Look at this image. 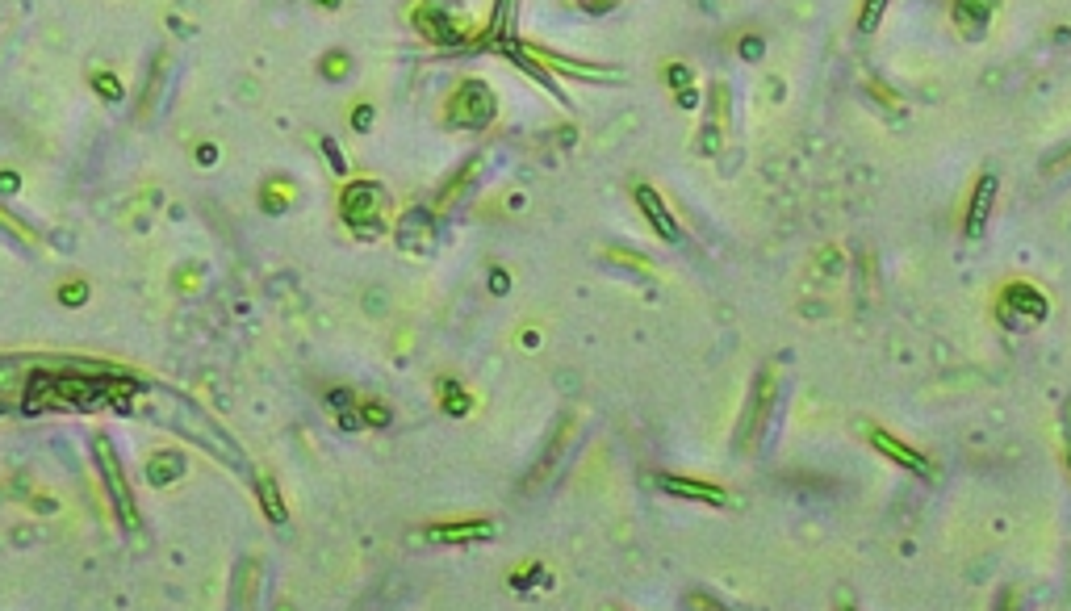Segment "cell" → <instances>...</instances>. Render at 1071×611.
<instances>
[{
    "mask_svg": "<svg viewBox=\"0 0 1071 611\" xmlns=\"http://www.w3.org/2000/svg\"><path fill=\"white\" fill-rule=\"evenodd\" d=\"M322 9H340V0H319Z\"/></svg>",
    "mask_w": 1071,
    "mask_h": 611,
    "instance_id": "8d00e7d4",
    "label": "cell"
},
{
    "mask_svg": "<svg viewBox=\"0 0 1071 611\" xmlns=\"http://www.w3.org/2000/svg\"><path fill=\"white\" fill-rule=\"evenodd\" d=\"M658 486L674 498H690V503H708V507H724L729 503V490L711 486V482H695V477H674V474H661Z\"/></svg>",
    "mask_w": 1071,
    "mask_h": 611,
    "instance_id": "5bb4252c",
    "label": "cell"
},
{
    "mask_svg": "<svg viewBox=\"0 0 1071 611\" xmlns=\"http://www.w3.org/2000/svg\"><path fill=\"white\" fill-rule=\"evenodd\" d=\"M440 406L448 414H469V411H474V398L464 394L456 382H440Z\"/></svg>",
    "mask_w": 1071,
    "mask_h": 611,
    "instance_id": "d6986e66",
    "label": "cell"
},
{
    "mask_svg": "<svg viewBox=\"0 0 1071 611\" xmlns=\"http://www.w3.org/2000/svg\"><path fill=\"white\" fill-rule=\"evenodd\" d=\"M1046 314H1051V301H1046V293H1042L1038 285H1030V280H1009V285L996 293V319L1005 322L1009 331L1038 327V322H1046Z\"/></svg>",
    "mask_w": 1071,
    "mask_h": 611,
    "instance_id": "5b68a950",
    "label": "cell"
},
{
    "mask_svg": "<svg viewBox=\"0 0 1071 611\" xmlns=\"http://www.w3.org/2000/svg\"><path fill=\"white\" fill-rule=\"evenodd\" d=\"M289 198H293V188L289 185H272V193L264 188V209H272V214H280V209L289 206Z\"/></svg>",
    "mask_w": 1071,
    "mask_h": 611,
    "instance_id": "484cf974",
    "label": "cell"
},
{
    "mask_svg": "<svg viewBox=\"0 0 1071 611\" xmlns=\"http://www.w3.org/2000/svg\"><path fill=\"white\" fill-rule=\"evenodd\" d=\"M352 126H356V130H369V126H372V105H356V114H352Z\"/></svg>",
    "mask_w": 1071,
    "mask_h": 611,
    "instance_id": "4dcf8cb0",
    "label": "cell"
},
{
    "mask_svg": "<svg viewBox=\"0 0 1071 611\" xmlns=\"http://www.w3.org/2000/svg\"><path fill=\"white\" fill-rule=\"evenodd\" d=\"M361 419H364V427H390V406H382V402H364V406H361Z\"/></svg>",
    "mask_w": 1071,
    "mask_h": 611,
    "instance_id": "d4e9b609",
    "label": "cell"
},
{
    "mask_svg": "<svg viewBox=\"0 0 1071 611\" xmlns=\"http://www.w3.org/2000/svg\"><path fill=\"white\" fill-rule=\"evenodd\" d=\"M996 188H1000L996 172H984V177L975 180V188H971V201H967V222H963V235H967V239H979L984 230H988Z\"/></svg>",
    "mask_w": 1071,
    "mask_h": 611,
    "instance_id": "7c38bea8",
    "label": "cell"
},
{
    "mask_svg": "<svg viewBox=\"0 0 1071 611\" xmlns=\"http://www.w3.org/2000/svg\"><path fill=\"white\" fill-rule=\"evenodd\" d=\"M690 80H695V76H690V67H682V63H669V84H674L678 93H682V84L690 88Z\"/></svg>",
    "mask_w": 1071,
    "mask_h": 611,
    "instance_id": "f1b7e54d",
    "label": "cell"
},
{
    "mask_svg": "<svg viewBox=\"0 0 1071 611\" xmlns=\"http://www.w3.org/2000/svg\"><path fill=\"white\" fill-rule=\"evenodd\" d=\"M511 9H515V0H495V17H490V30H485L482 42H474V46H498L503 38H511Z\"/></svg>",
    "mask_w": 1071,
    "mask_h": 611,
    "instance_id": "ac0fdd59",
    "label": "cell"
},
{
    "mask_svg": "<svg viewBox=\"0 0 1071 611\" xmlns=\"http://www.w3.org/2000/svg\"><path fill=\"white\" fill-rule=\"evenodd\" d=\"M17 188V177H0V193H13Z\"/></svg>",
    "mask_w": 1071,
    "mask_h": 611,
    "instance_id": "d590c367",
    "label": "cell"
},
{
    "mask_svg": "<svg viewBox=\"0 0 1071 611\" xmlns=\"http://www.w3.org/2000/svg\"><path fill=\"white\" fill-rule=\"evenodd\" d=\"M390 206V193H385L377 180H352L340 193V214L361 239H377L382 235V214Z\"/></svg>",
    "mask_w": 1071,
    "mask_h": 611,
    "instance_id": "277c9868",
    "label": "cell"
},
{
    "mask_svg": "<svg viewBox=\"0 0 1071 611\" xmlns=\"http://www.w3.org/2000/svg\"><path fill=\"white\" fill-rule=\"evenodd\" d=\"M477 164H482V159H469V164H464V168H461V177H456V180H453V185L444 188V193H440V209L456 206V198H461V188H464V185H469V180H474Z\"/></svg>",
    "mask_w": 1071,
    "mask_h": 611,
    "instance_id": "44dd1931",
    "label": "cell"
},
{
    "mask_svg": "<svg viewBox=\"0 0 1071 611\" xmlns=\"http://www.w3.org/2000/svg\"><path fill=\"white\" fill-rule=\"evenodd\" d=\"M498 51H503L511 63H519V72H527V76H532V80L540 84L545 93H553V101H561V105H566V109H569V105H574V101H569V97H566V88L556 84V76L548 72V67H540V63H536L532 55H524V46H519L515 38H503V42H498Z\"/></svg>",
    "mask_w": 1071,
    "mask_h": 611,
    "instance_id": "4fadbf2b",
    "label": "cell"
},
{
    "mask_svg": "<svg viewBox=\"0 0 1071 611\" xmlns=\"http://www.w3.org/2000/svg\"><path fill=\"white\" fill-rule=\"evenodd\" d=\"M611 260H624V264H637V272H649V260H640V256H632V251H607Z\"/></svg>",
    "mask_w": 1071,
    "mask_h": 611,
    "instance_id": "1f68e13d",
    "label": "cell"
},
{
    "mask_svg": "<svg viewBox=\"0 0 1071 611\" xmlns=\"http://www.w3.org/2000/svg\"><path fill=\"white\" fill-rule=\"evenodd\" d=\"M524 46V55H532L540 67H548L553 76H569V80H590V84H616L619 67H611V63H582V59H569V55L561 51H548V46H532V42H519Z\"/></svg>",
    "mask_w": 1071,
    "mask_h": 611,
    "instance_id": "52a82bcc",
    "label": "cell"
},
{
    "mask_svg": "<svg viewBox=\"0 0 1071 611\" xmlns=\"http://www.w3.org/2000/svg\"><path fill=\"white\" fill-rule=\"evenodd\" d=\"M1067 465H1071V453H1067Z\"/></svg>",
    "mask_w": 1071,
    "mask_h": 611,
    "instance_id": "74e56055",
    "label": "cell"
},
{
    "mask_svg": "<svg viewBox=\"0 0 1071 611\" xmlns=\"http://www.w3.org/2000/svg\"><path fill=\"white\" fill-rule=\"evenodd\" d=\"M632 198H637V206H640V214H645V222L653 227V235L666 239V243H678V239H682L678 218L669 214L666 198H661L658 188H653V185H637V188H632Z\"/></svg>",
    "mask_w": 1071,
    "mask_h": 611,
    "instance_id": "9c48e42d",
    "label": "cell"
},
{
    "mask_svg": "<svg viewBox=\"0 0 1071 611\" xmlns=\"http://www.w3.org/2000/svg\"><path fill=\"white\" fill-rule=\"evenodd\" d=\"M93 88H97V93H101L109 105L122 101V84H117V76H109V72H97V76H93Z\"/></svg>",
    "mask_w": 1071,
    "mask_h": 611,
    "instance_id": "cb8c5ba5",
    "label": "cell"
},
{
    "mask_svg": "<svg viewBox=\"0 0 1071 611\" xmlns=\"http://www.w3.org/2000/svg\"><path fill=\"white\" fill-rule=\"evenodd\" d=\"M444 117H448V126H456V130H490L498 117V97L495 88L485 80H477V76H469V80L456 84V93L448 97V109H444Z\"/></svg>",
    "mask_w": 1071,
    "mask_h": 611,
    "instance_id": "3957f363",
    "label": "cell"
},
{
    "mask_svg": "<svg viewBox=\"0 0 1071 611\" xmlns=\"http://www.w3.org/2000/svg\"><path fill=\"white\" fill-rule=\"evenodd\" d=\"M348 72H352V59L343 51L322 55V76H327V80H348Z\"/></svg>",
    "mask_w": 1071,
    "mask_h": 611,
    "instance_id": "603a6c76",
    "label": "cell"
},
{
    "mask_svg": "<svg viewBox=\"0 0 1071 611\" xmlns=\"http://www.w3.org/2000/svg\"><path fill=\"white\" fill-rule=\"evenodd\" d=\"M134 406H138L147 419H155L159 427H172L176 435H185L189 444L206 448L209 456H218V461H222V465L239 469V474H251V461H248V453L235 444V435L222 432V427H218L197 402L172 394V390H155V394H147V402H130V411H134Z\"/></svg>",
    "mask_w": 1071,
    "mask_h": 611,
    "instance_id": "6da1fadb",
    "label": "cell"
},
{
    "mask_svg": "<svg viewBox=\"0 0 1071 611\" xmlns=\"http://www.w3.org/2000/svg\"><path fill=\"white\" fill-rule=\"evenodd\" d=\"M185 456L172 453V448H159V453H151V461H147V477H151V486H168V482H180L185 477Z\"/></svg>",
    "mask_w": 1071,
    "mask_h": 611,
    "instance_id": "2e32d148",
    "label": "cell"
},
{
    "mask_svg": "<svg viewBox=\"0 0 1071 611\" xmlns=\"http://www.w3.org/2000/svg\"><path fill=\"white\" fill-rule=\"evenodd\" d=\"M741 55H745V59H758V55H762V42H758V38H745L741 42Z\"/></svg>",
    "mask_w": 1071,
    "mask_h": 611,
    "instance_id": "836d02e7",
    "label": "cell"
},
{
    "mask_svg": "<svg viewBox=\"0 0 1071 611\" xmlns=\"http://www.w3.org/2000/svg\"><path fill=\"white\" fill-rule=\"evenodd\" d=\"M577 9H586V13H611V9H619V0H577Z\"/></svg>",
    "mask_w": 1071,
    "mask_h": 611,
    "instance_id": "f546056e",
    "label": "cell"
},
{
    "mask_svg": "<svg viewBox=\"0 0 1071 611\" xmlns=\"http://www.w3.org/2000/svg\"><path fill=\"white\" fill-rule=\"evenodd\" d=\"M411 21H414V30L427 42H435V46H464L469 34H474L464 9L453 5V0H419L411 9Z\"/></svg>",
    "mask_w": 1071,
    "mask_h": 611,
    "instance_id": "7a4b0ae2",
    "label": "cell"
},
{
    "mask_svg": "<svg viewBox=\"0 0 1071 611\" xmlns=\"http://www.w3.org/2000/svg\"><path fill=\"white\" fill-rule=\"evenodd\" d=\"M996 9H1000V0H954V5H950V21H954V30L963 34V38L975 42L988 34Z\"/></svg>",
    "mask_w": 1071,
    "mask_h": 611,
    "instance_id": "30bf717a",
    "label": "cell"
},
{
    "mask_svg": "<svg viewBox=\"0 0 1071 611\" xmlns=\"http://www.w3.org/2000/svg\"><path fill=\"white\" fill-rule=\"evenodd\" d=\"M774 390H779V382H774V369L766 364L762 373H758V382H753L750 411H745V419H741V448L750 444V440H758V435H762L766 414L774 411Z\"/></svg>",
    "mask_w": 1071,
    "mask_h": 611,
    "instance_id": "ba28073f",
    "label": "cell"
},
{
    "mask_svg": "<svg viewBox=\"0 0 1071 611\" xmlns=\"http://www.w3.org/2000/svg\"><path fill=\"white\" fill-rule=\"evenodd\" d=\"M260 498H264V515L272 519V524H285V503H280V494H277V482L272 477H260Z\"/></svg>",
    "mask_w": 1071,
    "mask_h": 611,
    "instance_id": "ffe728a7",
    "label": "cell"
},
{
    "mask_svg": "<svg viewBox=\"0 0 1071 611\" xmlns=\"http://www.w3.org/2000/svg\"><path fill=\"white\" fill-rule=\"evenodd\" d=\"M435 545H469V540H490L495 536V524L490 519H464V524H432L423 532Z\"/></svg>",
    "mask_w": 1071,
    "mask_h": 611,
    "instance_id": "9a60e30c",
    "label": "cell"
},
{
    "mask_svg": "<svg viewBox=\"0 0 1071 611\" xmlns=\"http://www.w3.org/2000/svg\"><path fill=\"white\" fill-rule=\"evenodd\" d=\"M0 227H5V230H9V235H13V239H17V243H34V235H30V227H21V222H17V218H9V214H5V209H0Z\"/></svg>",
    "mask_w": 1071,
    "mask_h": 611,
    "instance_id": "4316f807",
    "label": "cell"
},
{
    "mask_svg": "<svg viewBox=\"0 0 1071 611\" xmlns=\"http://www.w3.org/2000/svg\"><path fill=\"white\" fill-rule=\"evenodd\" d=\"M506 285H511V280H506V272H495V277H490V290H495V293H506Z\"/></svg>",
    "mask_w": 1071,
    "mask_h": 611,
    "instance_id": "e575fe53",
    "label": "cell"
},
{
    "mask_svg": "<svg viewBox=\"0 0 1071 611\" xmlns=\"http://www.w3.org/2000/svg\"><path fill=\"white\" fill-rule=\"evenodd\" d=\"M871 444H875L879 453L887 456V461H896L900 469H908V474H921V477H929V482H933V477H937L933 461H929V456H921L917 448H908L904 440H900V435H892V432H879V427H875V432H871Z\"/></svg>",
    "mask_w": 1071,
    "mask_h": 611,
    "instance_id": "8fae6325",
    "label": "cell"
},
{
    "mask_svg": "<svg viewBox=\"0 0 1071 611\" xmlns=\"http://www.w3.org/2000/svg\"><path fill=\"white\" fill-rule=\"evenodd\" d=\"M883 13H887V0H866L862 13H858V34H875Z\"/></svg>",
    "mask_w": 1071,
    "mask_h": 611,
    "instance_id": "7402d4cb",
    "label": "cell"
},
{
    "mask_svg": "<svg viewBox=\"0 0 1071 611\" xmlns=\"http://www.w3.org/2000/svg\"><path fill=\"white\" fill-rule=\"evenodd\" d=\"M536 578H545V570H540V565H527V574H515V586H532Z\"/></svg>",
    "mask_w": 1071,
    "mask_h": 611,
    "instance_id": "d6a6232c",
    "label": "cell"
},
{
    "mask_svg": "<svg viewBox=\"0 0 1071 611\" xmlns=\"http://www.w3.org/2000/svg\"><path fill=\"white\" fill-rule=\"evenodd\" d=\"M59 298L67 301V306H84V298H88V285L84 280H72V285H63Z\"/></svg>",
    "mask_w": 1071,
    "mask_h": 611,
    "instance_id": "83f0119b",
    "label": "cell"
},
{
    "mask_svg": "<svg viewBox=\"0 0 1071 611\" xmlns=\"http://www.w3.org/2000/svg\"><path fill=\"white\" fill-rule=\"evenodd\" d=\"M93 456H97V465H101L105 490H109V498H114V511H117V519H122V528L138 532L143 528V519H138V507H134L130 482H126V474H122V461H117V453H114V440H109V435H93Z\"/></svg>",
    "mask_w": 1071,
    "mask_h": 611,
    "instance_id": "8992f818",
    "label": "cell"
},
{
    "mask_svg": "<svg viewBox=\"0 0 1071 611\" xmlns=\"http://www.w3.org/2000/svg\"><path fill=\"white\" fill-rule=\"evenodd\" d=\"M414 239H419L423 248L432 243V218L419 214V209H414V214H406V222L398 227V243H402L406 251H414Z\"/></svg>",
    "mask_w": 1071,
    "mask_h": 611,
    "instance_id": "e0dca14e",
    "label": "cell"
}]
</instances>
